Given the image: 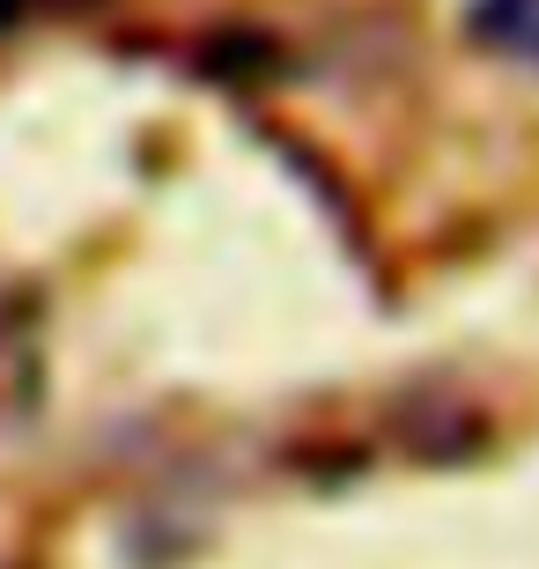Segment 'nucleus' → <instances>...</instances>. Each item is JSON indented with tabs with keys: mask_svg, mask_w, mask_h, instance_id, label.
<instances>
[{
	"mask_svg": "<svg viewBox=\"0 0 539 569\" xmlns=\"http://www.w3.org/2000/svg\"><path fill=\"white\" fill-rule=\"evenodd\" d=\"M473 30L496 44V52H518V60L539 67V0H480Z\"/></svg>",
	"mask_w": 539,
	"mask_h": 569,
	"instance_id": "f257e3e1",
	"label": "nucleus"
}]
</instances>
